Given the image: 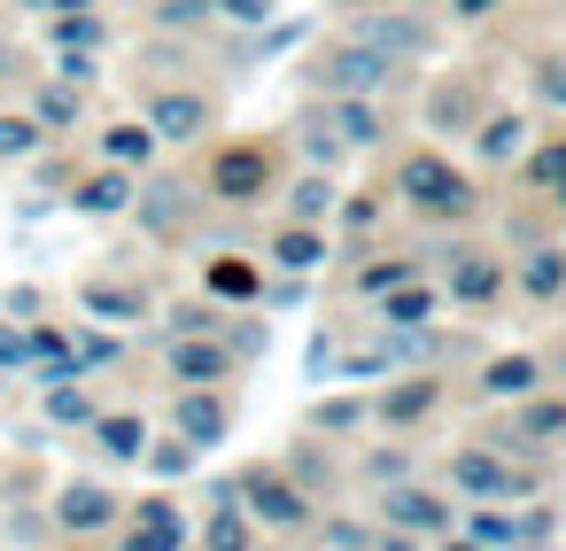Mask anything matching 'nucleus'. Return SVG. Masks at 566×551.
Here are the masks:
<instances>
[{
  "mask_svg": "<svg viewBox=\"0 0 566 551\" xmlns=\"http://www.w3.org/2000/svg\"><path fill=\"white\" fill-rule=\"evenodd\" d=\"M334 133H342V141H357V148H365V141H373V133H380V117H373V110H365V102H357V94H349V102H342V110H334Z\"/></svg>",
  "mask_w": 566,
  "mask_h": 551,
  "instance_id": "obj_29",
  "label": "nucleus"
},
{
  "mask_svg": "<svg viewBox=\"0 0 566 551\" xmlns=\"http://www.w3.org/2000/svg\"><path fill=\"white\" fill-rule=\"evenodd\" d=\"M179 543H187V520H179V505H171V497H140V520H133L125 551H179Z\"/></svg>",
  "mask_w": 566,
  "mask_h": 551,
  "instance_id": "obj_6",
  "label": "nucleus"
},
{
  "mask_svg": "<svg viewBox=\"0 0 566 551\" xmlns=\"http://www.w3.org/2000/svg\"><path fill=\"white\" fill-rule=\"evenodd\" d=\"M94 443L109 458H140L148 450V427H140V412H94Z\"/></svg>",
  "mask_w": 566,
  "mask_h": 551,
  "instance_id": "obj_13",
  "label": "nucleus"
},
{
  "mask_svg": "<svg viewBox=\"0 0 566 551\" xmlns=\"http://www.w3.org/2000/svg\"><path fill=\"white\" fill-rule=\"evenodd\" d=\"M365 48H380V55H427L434 48V32L427 24H411V17H365V32H357Z\"/></svg>",
  "mask_w": 566,
  "mask_h": 551,
  "instance_id": "obj_7",
  "label": "nucleus"
},
{
  "mask_svg": "<svg viewBox=\"0 0 566 551\" xmlns=\"http://www.w3.org/2000/svg\"><path fill=\"white\" fill-rule=\"evenodd\" d=\"M179 435H187V443H218V435H226V404H218L210 388H187V396H179Z\"/></svg>",
  "mask_w": 566,
  "mask_h": 551,
  "instance_id": "obj_12",
  "label": "nucleus"
},
{
  "mask_svg": "<svg viewBox=\"0 0 566 551\" xmlns=\"http://www.w3.org/2000/svg\"><path fill=\"white\" fill-rule=\"evenodd\" d=\"M78 303H86L94 319H109V326H133V319L148 311V295H140V288H117V280H86Z\"/></svg>",
  "mask_w": 566,
  "mask_h": 551,
  "instance_id": "obj_9",
  "label": "nucleus"
},
{
  "mask_svg": "<svg viewBox=\"0 0 566 551\" xmlns=\"http://www.w3.org/2000/svg\"><path fill=\"white\" fill-rule=\"evenodd\" d=\"M380 551H411V543H380Z\"/></svg>",
  "mask_w": 566,
  "mask_h": 551,
  "instance_id": "obj_49",
  "label": "nucleus"
},
{
  "mask_svg": "<svg viewBox=\"0 0 566 551\" xmlns=\"http://www.w3.org/2000/svg\"><path fill=\"white\" fill-rule=\"evenodd\" d=\"M520 141H527V125H520V117H489V125H481V156H496V164H504V156H520Z\"/></svg>",
  "mask_w": 566,
  "mask_h": 551,
  "instance_id": "obj_25",
  "label": "nucleus"
},
{
  "mask_svg": "<svg viewBox=\"0 0 566 551\" xmlns=\"http://www.w3.org/2000/svg\"><path fill=\"white\" fill-rule=\"evenodd\" d=\"M450 481L473 489V497H512V466H496V458H481V450L450 458Z\"/></svg>",
  "mask_w": 566,
  "mask_h": 551,
  "instance_id": "obj_14",
  "label": "nucleus"
},
{
  "mask_svg": "<svg viewBox=\"0 0 566 551\" xmlns=\"http://www.w3.org/2000/svg\"><path fill=\"white\" fill-rule=\"evenodd\" d=\"M527 288H535V295H558V288H566V257H558V249L527 257Z\"/></svg>",
  "mask_w": 566,
  "mask_h": 551,
  "instance_id": "obj_32",
  "label": "nucleus"
},
{
  "mask_svg": "<svg viewBox=\"0 0 566 551\" xmlns=\"http://www.w3.org/2000/svg\"><path fill=\"white\" fill-rule=\"evenodd\" d=\"M388 71H396V55H380V48H334L326 63H318V86L326 94H380L388 86Z\"/></svg>",
  "mask_w": 566,
  "mask_h": 551,
  "instance_id": "obj_1",
  "label": "nucleus"
},
{
  "mask_svg": "<svg viewBox=\"0 0 566 551\" xmlns=\"http://www.w3.org/2000/svg\"><path fill=\"white\" fill-rule=\"evenodd\" d=\"M427 404H434V381H403V388H388L380 412H388V419H419Z\"/></svg>",
  "mask_w": 566,
  "mask_h": 551,
  "instance_id": "obj_31",
  "label": "nucleus"
},
{
  "mask_svg": "<svg viewBox=\"0 0 566 551\" xmlns=\"http://www.w3.org/2000/svg\"><path fill=\"white\" fill-rule=\"evenodd\" d=\"M17 9H24V17H48V9H55V0H17Z\"/></svg>",
  "mask_w": 566,
  "mask_h": 551,
  "instance_id": "obj_48",
  "label": "nucleus"
},
{
  "mask_svg": "<svg viewBox=\"0 0 566 551\" xmlns=\"http://www.w3.org/2000/svg\"><path fill=\"white\" fill-rule=\"evenodd\" d=\"M48 419H55V427H94V396H86L78 381H55V388H48Z\"/></svg>",
  "mask_w": 566,
  "mask_h": 551,
  "instance_id": "obj_21",
  "label": "nucleus"
},
{
  "mask_svg": "<svg viewBox=\"0 0 566 551\" xmlns=\"http://www.w3.org/2000/svg\"><path fill=\"white\" fill-rule=\"evenodd\" d=\"M55 79H63V86H78V94H86V86H94V79H102V71H94V48H55Z\"/></svg>",
  "mask_w": 566,
  "mask_h": 551,
  "instance_id": "obj_28",
  "label": "nucleus"
},
{
  "mask_svg": "<svg viewBox=\"0 0 566 551\" xmlns=\"http://www.w3.org/2000/svg\"><path fill=\"white\" fill-rule=\"evenodd\" d=\"M71 551H78V543H71Z\"/></svg>",
  "mask_w": 566,
  "mask_h": 551,
  "instance_id": "obj_51",
  "label": "nucleus"
},
{
  "mask_svg": "<svg viewBox=\"0 0 566 551\" xmlns=\"http://www.w3.org/2000/svg\"><path fill=\"white\" fill-rule=\"evenodd\" d=\"M148 133L156 141H202L210 133V102L202 94H156L148 102Z\"/></svg>",
  "mask_w": 566,
  "mask_h": 551,
  "instance_id": "obj_5",
  "label": "nucleus"
},
{
  "mask_svg": "<svg viewBox=\"0 0 566 551\" xmlns=\"http://www.w3.org/2000/svg\"><path fill=\"white\" fill-rule=\"evenodd\" d=\"M48 512H55V528L94 536V528H109V520H117V489H102V481H63Z\"/></svg>",
  "mask_w": 566,
  "mask_h": 551,
  "instance_id": "obj_4",
  "label": "nucleus"
},
{
  "mask_svg": "<svg viewBox=\"0 0 566 551\" xmlns=\"http://www.w3.org/2000/svg\"><path fill=\"white\" fill-rule=\"evenodd\" d=\"M272 257H280L287 272H311V264H326V249H318V233H311V226L280 233V241H272Z\"/></svg>",
  "mask_w": 566,
  "mask_h": 551,
  "instance_id": "obj_23",
  "label": "nucleus"
},
{
  "mask_svg": "<svg viewBox=\"0 0 566 551\" xmlns=\"http://www.w3.org/2000/svg\"><path fill=\"white\" fill-rule=\"evenodd\" d=\"M0 373H32V326H24V319H17V326L0 319Z\"/></svg>",
  "mask_w": 566,
  "mask_h": 551,
  "instance_id": "obj_27",
  "label": "nucleus"
},
{
  "mask_svg": "<svg viewBox=\"0 0 566 551\" xmlns=\"http://www.w3.org/2000/svg\"><path fill=\"white\" fill-rule=\"evenodd\" d=\"M388 520H396V528H442L450 512H442L427 489H396V497H388Z\"/></svg>",
  "mask_w": 566,
  "mask_h": 551,
  "instance_id": "obj_22",
  "label": "nucleus"
},
{
  "mask_svg": "<svg viewBox=\"0 0 566 551\" xmlns=\"http://www.w3.org/2000/svg\"><path fill=\"white\" fill-rule=\"evenodd\" d=\"M171 373H179L187 388H210V381L226 373V350H218V342H195V334H179V342H171Z\"/></svg>",
  "mask_w": 566,
  "mask_h": 551,
  "instance_id": "obj_10",
  "label": "nucleus"
},
{
  "mask_svg": "<svg viewBox=\"0 0 566 551\" xmlns=\"http://www.w3.org/2000/svg\"><path fill=\"white\" fill-rule=\"evenodd\" d=\"M202 543H210V551H249V520H241L233 505H218L210 528H202Z\"/></svg>",
  "mask_w": 566,
  "mask_h": 551,
  "instance_id": "obj_24",
  "label": "nucleus"
},
{
  "mask_svg": "<svg viewBox=\"0 0 566 551\" xmlns=\"http://www.w3.org/2000/svg\"><path fill=\"white\" fill-rule=\"evenodd\" d=\"M450 551H473V543H450Z\"/></svg>",
  "mask_w": 566,
  "mask_h": 551,
  "instance_id": "obj_50",
  "label": "nucleus"
},
{
  "mask_svg": "<svg viewBox=\"0 0 566 551\" xmlns=\"http://www.w3.org/2000/svg\"><path fill=\"white\" fill-rule=\"evenodd\" d=\"M543 94H551V102H566V63H551V71H543Z\"/></svg>",
  "mask_w": 566,
  "mask_h": 551,
  "instance_id": "obj_44",
  "label": "nucleus"
},
{
  "mask_svg": "<svg viewBox=\"0 0 566 551\" xmlns=\"http://www.w3.org/2000/svg\"><path fill=\"white\" fill-rule=\"evenodd\" d=\"M71 202H78L86 218H125V210H133V179H125V164L94 171V179H86V187H78Z\"/></svg>",
  "mask_w": 566,
  "mask_h": 551,
  "instance_id": "obj_8",
  "label": "nucleus"
},
{
  "mask_svg": "<svg viewBox=\"0 0 566 551\" xmlns=\"http://www.w3.org/2000/svg\"><path fill=\"white\" fill-rule=\"evenodd\" d=\"M71 357H78V373L117 365V334H71Z\"/></svg>",
  "mask_w": 566,
  "mask_h": 551,
  "instance_id": "obj_33",
  "label": "nucleus"
},
{
  "mask_svg": "<svg viewBox=\"0 0 566 551\" xmlns=\"http://www.w3.org/2000/svg\"><path fill=\"white\" fill-rule=\"evenodd\" d=\"M210 288H218V295H256V272L226 257V264H210Z\"/></svg>",
  "mask_w": 566,
  "mask_h": 551,
  "instance_id": "obj_36",
  "label": "nucleus"
},
{
  "mask_svg": "<svg viewBox=\"0 0 566 551\" xmlns=\"http://www.w3.org/2000/svg\"><path fill=\"white\" fill-rule=\"evenodd\" d=\"M48 32H55V48H102L109 40V24L94 9H63V17H48Z\"/></svg>",
  "mask_w": 566,
  "mask_h": 551,
  "instance_id": "obj_17",
  "label": "nucleus"
},
{
  "mask_svg": "<svg viewBox=\"0 0 566 551\" xmlns=\"http://www.w3.org/2000/svg\"><path fill=\"white\" fill-rule=\"evenodd\" d=\"M187 210H195V195H187V187H171V179L140 195V226H148V233H179V226H187Z\"/></svg>",
  "mask_w": 566,
  "mask_h": 551,
  "instance_id": "obj_11",
  "label": "nucleus"
},
{
  "mask_svg": "<svg viewBox=\"0 0 566 551\" xmlns=\"http://www.w3.org/2000/svg\"><path fill=\"white\" fill-rule=\"evenodd\" d=\"M249 512H264L272 528H295L303 520V497L287 481H272V474H249Z\"/></svg>",
  "mask_w": 566,
  "mask_h": 551,
  "instance_id": "obj_15",
  "label": "nucleus"
},
{
  "mask_svg": "<svg viewBox=\"0 0 566 551\" xmlns=\"http://www.w3.org/2000/svg\"><path fill=\"white\" fill-rule=\"evenodd\" d=\"M450 9H458V17H489V9H496V0H450Z\"/></svg>",
  "mask_w": 566,
  "mask_h": 551,
  "instance_id": "obj_46",
  "label": "nucleus"
},
{
  "mask_svg": "<svg viewBox=\"0 0 566 551\" xmlns=\"http://www.w3.org/2000/svg\"><path fill=\"white\" fill-rule=\"evenodd\" d=\"M535 179H543V187L566 202V148H543V156H535Z\"/></svg>",
  "mask_w": 566,
  "mask_h": 551,
  "instance_id": "obj_37",
  "label": "nucleus"
},
{
  "mask_svg": "<svg viewBox=\"0 0 566 551\" xmlns=\"http://www.w3.org/2000/svg\"><path fill=\"white\" fill-rule=\"evenodd\" d=\"M326 210H334V187H326V179H303V187H295V218L311 226V218H326Z\"/></svg>",
  "mask_w": 566,
  "mask_h": 551,
  "instance_id": "obj_35",
  "label": "nucleus"
},
{
  "mask_svg": "<svg viewBox=\"0 0 566 551\" xmlns=\"http://www.w3.org/2000/svg\"><path fill=\"white\" fill-rule=\"evenodd\" d=\"M202 17H210V0H164V9H156V24H171V32L179 24H202Z\"/></svg>",
  "mask_w": 566,
  "mask_h": 551,
  "instance_id": "obj_38",
  "label": "nucleus"
},
{
  "mask_svg": "<svg viewBox=\"0 0 566 551\" xmlns=\"http://www.w3.org/2000/svg\"><path fill=\"white\" fill-rule=\"evenodd\" d=\"M140 458H148V466H156V474L171 481V474H187V466H195V443L179 435V443H156V450H140Z\"/></svg>",
  "mask_w": 566,
  "mask_h": 551,
  "instance_id": "obj_34",
  "label": "nucleus"
},
{
  "mask_svg": "<svg viewBox=\"0 0 566 551\" xmlns=\"http://www.w3.org/2000/svg\"><path fill=\"white\" fill-rule=\"evenodd\" d=\"M427 311H434V303H427L411 280H403V288H388V326H427Z\"/></svg>",
  "mask_w": 566,
  "mask_h": 551,
  "instance_id": "obj_30",
  "label": "nucleus"
},
{
  "mask_svg": "<svg viewBox=\"0 0 566 551\" xmlns=\"http://www.w3.org/2000/svg\"><path fill=\"white\" fill-rule=\"evenodd\" d=\"M32 117H40L48 133H71V125H78V86H63V79H55V86H40Z\"/></svg>",
  "mask_w": 566,
  "mask_h": 551,
  "instance_id": "obj_20",
  "label": "nucleus"
},
{
  "mask_svg": "<svg viewBox=\"0 0 566 551\" xmlns=\"http://www.w3.org/2000/svg\"><path fill=\"white\" fill-rule=\"evenodd\" d=\"M0 311H17V319H40V288H9V295H0Z\"/></svg>",
  "mask_w": 566,
  "mask_h": 551,
  "instance_id": "obj_41",
  "label": "nucleus"
},
{
  "mask_svg": "<svg viewBox=\"0 0 566 551\" xmlns=\"http://www.w3.org/2000/svg\"><path fill=\"white\" fill-rule=\"evenodd\" d=\"M318 427H357V404H318Z\"/></svg>",
  "mask_w": 566,
  "mask_h": 551,
  "instance_id": "obj_43",
  "label": "nucleus"
},
{
  "mask_svg": "<svg viewBox=\"0 0 566 551\" xmlns=\"http://www.w3.org/2000/svg\"><path fill=\"white\" fill-rule=\"evenodd\" d=\"M40 148H48V125H40V117L0 110V164H24V156H40Z\"/></svg>",
  "mask_w": 566,
  "mask_h": 551,
  "instance_id": "obj_16",
  "label": "nucleus"
},
{
  "mask_svg": "<svg viewBox=\"0 0 566 551\" xmlns=\"http://www.w3.org/2000/svg\"><path fill=\"white\" fill-rule=\"evenodd\" d=\"M558 427H566V412H558V404H543V412H527V435H558Z\"/></svg>",
  "mask_w": 566,
  "mask_h": 551,
  "instance_id": "obj_42",
  "label": "nucleus"
},
{
  "mask_svg": "<svg viewBox=\"0 0 566 551\" xmlns=\"http://www.w3.org/2000/svg\"><path fill=\"white\" fill-rule=\"evenodd\" d=\"M102 156L133 171V164H148V156H156V133H148V125H109V133H102Z\"/></svg>",
  "mask_w": 566,
  "mask_h": 551,
  "instance_id": "obj_18",
  "label": "nucleus"
},
{
  "mask_svg": "<svg viewBox=\"0 0 566 551\" xmlns=\"http://www.w3.org/2000/svg\"><path fill=\"white\" fill-rule=\"evenodd\" d=\"M272 187V156L264 148H226L218 164H210V195L218 202H256Z\"/></svg>",
  "mask_w": 566,
  "mask_h": 551,
  "instance_id": "obj_3",
  "label": "nucleus"
},
{
  "mask_svg": "<svg viewBox=\"0 0 566 551\" xmlns=\"http://www.w3.org/2000/svg\"><path fill=\"white\" fill-rule=\"evenodd\" d=\"M527 388H535V365L527 357H496L489 365V396H527Z\"/></svg>",
  "mask_w": 566,
  "mask_h": 551,
  "instance_id": "obj_26",
  "label": "nucleus"
},
{
  "mask_svg": "<svg viewBox=\"0 0 566 551\" xmlns=\"http://www.w3.org/2000/svg\"><path fill=\"white\" fill-rule=\"evenodd\" d=\"M403 280H411L403 264H365V288H373V295H388V288H403Z\"/></svg>",
  "mask_w": 566,
  "mask_h": 551,
  "instance_id": "obj_40",
  "label": "nucleus"
},
{
  "mask_svg": "<svg viewBox=\"0 0 566 551\" xmlns=\"http://www.w3.org/2000/svg\"><path fill=\"white\" fill-rule=\"evenodd\" d=\"M403 195H411L419 210H450V218L473 210V187H465L442 156H411V164H403Z\"/></svg>",
  "mask_w": 566,
  "mask_h": 551,
  "instance_id": "obj_2",
  "label": "nucleus"
},
{
  "mask_svg": "<svg viewBox=\"0 0 566 551\" xmlns=\"http://www.w3.org/2000/svg\"><path fill=\"white\" fill-rule=\"evenodd\" d=\"M218 17H233V24H264L272 17V0H210Z\"/></svg>",
  "mask_w": 566,
  "mask_h": 551,
  "instance_id": "obj_39",
  "label": "nucleus"
},
{
  "mask_svg": "<svg viewBox=\"0 0 566 551\" xmlns=\"http://www.w3.org/2000/svg\"><path fill=\"white\" fill-rule=\"evenodd\" d=\"M63 9H102V0H55V9H48V17H63Z\"/></svg>",
  "mask_w": 566,
  "mask_h": 551,
  "instance_id": "obj_47",
  "label": "nucleus"
},
{
  "mask_svg": "<svg viewBox=\"0 0 566 551\" xmlns=\"http://www.w3.org/2000/svg\"><path fill=\"white\" fill-rule=\"evenodd\" d=\"M450 288H458L465 303H489V295H496V264H489V257H473V249H458V264H450Z\"/></svg>",
  "mask_w": 566,
  "mask_h": 551,
  "instance_id": "obj_19",
  "label": "nucleus"
},
{
  "mask_svg": "<svg viewBox=\"0 0 566 551\" xmlns=\"http://www.w3.org/2000/svg\"><path fill=\"white\" fill-rule=\"evenodd\" d=\"M0 79H17V40L0 32Z\"/></svg>",
  "mask_w": 566,
  "mask_h": 551,
  "instance_id": "obj_45",
  "label": "nucleus"
}]
</instances>
